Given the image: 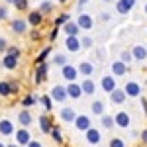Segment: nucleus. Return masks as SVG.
Listing matches in <instances>:
<instances>
[{"label": "nucleus", "instance_id": "obj_1", "mask_svg": "<svg viewBox=\"0 0 147 147\" xmlns=\"http://www.w3.org/2000/svg\"><path fill=\"white\" fill-rule=\"evenodd\" d=\"M69 96V92L65 86H61V84H57V86H53V90H51V98L57 102H63L65 98Z\"/></svg>", "mask_w": 147, "mask_h": 147}, {"label": "nucleus", "instance_id": "obj_2", "mask_svg": "<svg viewBox=\"0 0 147 147\" xmlns=\"http://www.w3.org/2000/svg\"><path fill=\"white\" fill-rule=\"evenodd\" d=\"M16 139H18V145H30V143H32L30 131H28L26 127H22V129L16 131Z\"/></svg>", "mask_w": 147, "mask_h": 147}, {"label": "nucleus", "instance_id": "obj_3", "mask_svg": "<svg viewBox=\"0 0 147 147\" xmlns=\"http://www.w3.org/2000/svg\"><path fill=\"white\" fill-rule=\"evenodd\" d=\"M75 125H77V129L88 131V129H90V120H88L86 116H77V120H75Z\"/></svg>", "mask_w": 147, "mask_h": 147}, {"label": "nucleus", "instance_id": "obj_4", "mask_svg": "<svg viewBox=\"0 0 147 147\" xmlns=\"http://www.w3.org/2000/svg\"><path fill=\"white\" fill-rule=\"evenodd\" d=\"M77 24H79V28H82V30H90L92 28V18L88 16V14H80Z\"/></svg>", "mask_w": 147, "mask_h": 147}, {"label": "nucleus", "instance_id": "obj_5", "mask_svg": "<svg viewBox=\"0 0 147 147\" xmlns=\"http://www.w3.org/2000/svg\"><path fill=\"white\" fill-rule=\"evenodd\" d=\"M134 4H136V0H120L116 8H118L120 14H127V12L131 10V6H134Z\"/></svg>", "mask_w": 147, "mask_h": 147}, {"label": "nucleus", "instance_id": "obj_6", "mask_svg": "<svg viewBox=\"0 0 147 147\" xmlns=\"http://www.w3.org/2000/svg\"><path fill=\"white\" fill-rule=\"evenodd\" d=\"M67 92L71 98H80V94H82V86L80 84H75V82H71L67 86Z\"/></svg>", "mask_w": 147, "mask_h": 147}, {"label": "nucleus", "instance_id": "obj_7", "mask_svg": "<svg viewBox=\"0 0 147 147\" xmlns=\"http://www.w3.org/2000/svg\"><path fill=\"white\" fill-rule=\"evenodd\" d=\"M114 120H116V124L120 125V127H129V116L125 112H118Z\"/></svg>", "mask_w": 147, "mask_h": 147}, {"label": "nucleus", "instance_id": "obj_8", "mask_svg": "<svg viewBox=\"0 0 147 147\" xmlns=\"http://www.w3.org/2000/svg\"><path fill=\"white\" fill-rule=\"evenodd\" d=\"M125 94H127V96H139V94H141L139 84H137V82H127V84H125Z\"/></svg>", "mask_w": 147, "mask_h": 147}, {"label": "nucleus", "instance_id": "obj_9", "mask_svg": "<svg viewBox=\"0 0 147 147\" xmlns=\"http://www.w3.org/2000/svg\"><path fill=\"white\" fill-rule=\"evenodd\" d=\"M65 45H67V49H69V51H79L82 43H80V39H79V37H67Z\"/></svg>", "mask_w": 147, "mask_h": 147}, {"label": "nucleus", "instance_id": "obj_10", "mask_svg": "<svg viewBox=\"0 0 147 147\" xmlns=\"http://www.w3.org/2000/svg\"><path fill=\"white\" fill-rule=\"evenodd\" d=\"M0 134H4V136L14 134V124H12L10 120H2L0 122Z\"/></svg>", "mask_w": 147, "mask_h": 147}, {"label": "nucleus", "instance_id": "obj_11", "mask_svg": "<svg viewBox=\"0 0 147 147\" xmlns=\"http://www.w3.org/2000/svg\"><path fill=\"white\" fill-rule=\"evenodd\" d=\"M65 32H67V35L69 37H77V34H79V24H75V22H69V24H65V28H63Z\"/></svg>", "mask_w": 147, "mask_h": 147}, {"label": "nucleus", "instance_id": "obj_12", "mask_svg": "<svg viewBox=\"0 0 147 147\" xmlns=\"http://www.w3.org/2000/svg\"><path fill=\"white\" fill-rule=\"evenodd\" d=\"M86 141L96 145V143L100 141V131H98V129H94V127H90V129L86 131Z\"/></svg>", "mask_w": 147, "mask_h": 147}, {"label": "nucleus", "instance_id": "obj_13", "mask_svg": "<svg viewBox=\"0 0 147 147\" xmlns=\"http://www.w3.org/2000/svg\"><path fill=\"white\" fill-rule=\"evenodd\" d=\"M102 88L106 92H110V94L116 90V82H114L112 77H104V79H102Z\"/></svg>", "mask_w": 147, "mask_h": 147}, {"label": "nucleus", "instance_id": "obj_14", "mask_svg": "<svg viewBox=\"0 0 147 147\" xmlns=\"http://www.w3.org/2000/svg\"><path fill=\"white\" fill-rule=\"evenodd\" d=\"M18 122L22 124V127H28V125L32 124V114L28 112V110H22L20 116H18Z\"/></svg>", "mask_w": 147, "mask_h": 147}, {"label": "nucleus", "instance_id": "obj_15", "mask_svg": "<svg viewBox=\"0 0 147 147\" xmlns=\"http://www.w3.org/2000/svg\"><path fill=\"white\" fill-rule=\"evenodd\" d=\"M131 55L136 57L137 61H145L147 51H145V47H143V45H136V47H134V51H131Z\"/></svg>", "mask_w": 147, "mask_h": 147}, {"label": "nucleus", "instance_id": "obj_16", "mask_svg": "<svg viewBox=\"0 0 147 147\" xmlns=\"http://www.w3.org/2000/svg\"><path fill=\"white\" fill-rule=\"evenodd\" d=\"M45 77H47V65L41 63V65H37V71H35V82H41Z\"/></svg>", "mask_w": 147, "mask_h": 147}, {"label": "nucleus", "instance_id": "obj_17", "mask_svg": "<svg viewBox=\"0 0 147 147\" xmlns=\"http://www.w3.org/2000/svg\"><path fill=\"white\" fill-rule=\"evenodd\" d=\"M110 96H112V102H114V104H122V102L125 100V96H127V94H125V90H118V88H116Z\"/></svg>", "mask_w": 147, "mask_h": 147}, {"label": "nucleus", "instance_id": "obj_18", "mask_svg": "<svg viewBox=\"0 0 147 147\" xmlns=\"http://www.w3.org/2000/svg\"><path fill=\"white\" fill-rule=\"evenodd\" d=\"M80 86H82V92H84V94H94V90H96V84H94V80H90V79H86Z\"/></svg>", "mask_w": 147, "mask_h": 147}, {"label": "nucleus", "instance_id": "obj_19", "mask_svg": "<svg viewBox=\"0 0 147 147\" xmlns=\"http://www.w3.org/2000/svg\"><path fill=\"white\" fill-rule=\"evenodd\" d=\"M125 71H127V67H125L124 61H116L112 65V73L114 75H125Z\"/></svg>", "mask_w": 147, "mask_h": 147}, {"label": "nucleus", "instance_id": "obj_20", "mask_svg": "<svg viewBox=\"0 0 147 147\" xmlns=\"http://www.w3.org/2000/svg\"><path fill=\"white\" fill-rule=\"evenodd\" d=\"M61 120H65V122H73V120H77L75 110H73V108H63V112H61Z\"/></svg>", "mask_w": 147, "mask_h": 147}, {"label": "nucleus", "instance_id": "obj_21", "mask_svg": "<svg viewBox=\"0 0 147 147\" xmlns=\"http://www.w3.org/2000/svg\"><path fill=\"white\" fill-rule=\"evenodd\" d=\"M63 77H65L67 80H75V77H77V69L71 67V65L63 67Z\"/></svg>", "mask_w": 147, "mask_h": 147}, {"label": "nucleus", "instance_id": "obj_22", "mask_svg": "<svg viewBox=\"0 0 147 147\" xmlns=\"http://www.w3.org/2000/svg\"><path fill=\"white\" fill-rule=\"evenodd\" d=\"M16 90V86H12L10 82H0V96H8Z\"/></svg>", "mask_w": 147, "mask_h": 147}, {"label": "nucleus", "instance_id": "obj_23", "mask_svg": "<svg viewBox=\"0 0 147 147\" xmlns=\"http://www.w3.org/2000/svg\"><path fill=\"white\" fill-rule=\"evenodd\" d=\"M39 127H41V131H43V134H49V131H53V127H51V122L47 120L45 116H41V118H39Z\"/></svg>", "mask_w": 147, "mask_h": 147}, {"label": "nucleus", "instance_id": "obj_24", "mask_svg": "<svg viewBox=\"0 0 147 147\" xmlns=\"http://www.w3.org/2000/svg\"><path fill=\"white\" fill-rule=\"evenodd\" d=\"M12 30H14L16 34H24V32H26V22H24V20H14V22H12Z\"/></svg>", "mask_w": 147, "mask_h": 147}, {"label": "nucleus", "instance_id": "obj_25", "mask_svg": "<svg viewBox=\"0 0 147 147\" xmlns=\"http://www.w3.org/2000/svg\"><path fill=\"white\" fill-rule=\"evenodd\" d=\"M18 57H12V55H6L4 57V67L6 69H16V65H18V61H16Z\"/></svg>", "mask_w": 147, "mask_h": 147}, {"label": "nucleus", "instance_id": "obj_26", "mask_svg": "<svg viewBox=\"0 0 147 147\" xmlns=\"http://www.w3.org/2000/svg\"><path fill=\"white\" fill-rule=\"evenodd\" d=\"M41 18H43V16H41V12H32V14H30V18H28V22L32 24V26H37V24L41 22Z\"/></svg>", "mask_w": 147, "mask_h": 147}, {"label": "nucleus", "instance_id": "obj_27", "mask_svg": "<svg viewBox=\"0 0 147 147\" xmlns=\"http://www.w3.org/2000/svg\"><path fill=\"white\" fill-rule=\"evenodd\" d=\"M79 71L84 75V77H88V75H92V65H90V63H80Z\"/></svg>", "mask_w": 147, "mask_h": 147}, {"label": "nucleus", "instance_id": "obj_28", "mask_svg": "<svg viewBox=\"0 0 147 147\" xmlns=\"http://www.w3.org/2000/svg\"><path fill=\"white\" fill-rule=\"evenodd\" d=\"M114 124H116V120H114L112 116H102V125H104V127H108V129H110Z\"/></svg>", "mask_w": 147, "mask_h": 147}, {"label": "nucleus", "instance_id": "obj_29", "mask_svg": "<svg viewBox=\"0 0 147 147\" xmlns=\"http://www.w3.org/2000/svg\"><path fill=\"white\" fill-rule=\"evenodd\" d=\"M53 61H55V65H63V67H67V55H61V53H59V55H55Z\"/></svg>", "mask_w": 147, "mask_h": 147}, {"label": "nucleus", "instance_id": "obj_30", "mask_svg": "<svg viewBox=\"0 0 147 147\" xmlns=\"http://www.w3.org/2000/svg\"><path fill=\"white\" fill-rule=\"evenodd\" d=\"M92 112H94V114H102V112H104V104H102L100 100H96L94 104H92Z\"/></svg>", "mask_w": 147, "mask_h": 147}, {"label": "nucleus", "instance_id": "obj_31", "mask_svg": "<svg viewBox=\"0 0 147 147\" xmlns=\"http://www.w3.org/2000/svg\"><path fill=\"white\" fill-rule=\"evenodd\" d=\"M49 51H51V47H45V49H43V51L39 53V57H37V65H41V63L45 61V57L49 55Z\"/></svg>", "mask_w": 147, "mask_h": 147}, {"label": "nucleus", "instance_id": "obj_32", "mask_svg": "<svg viewBox=\"0 0 147 147\" xmlns=\"http://www.w3.org/2000/svg\"><path fill=\"white\" fill-rule=\"evenodd\" d=\"M51 134H53V139H55L57 143H61V141H63V136H61V129H59V127H53V131H51Z\"/></svg>", "mask_w": 147, "mask_h": 147}, {"label": "nucleus", "instance_id": "obj_33", "mask_svg": "<svg viewBox=\"0 0 147 147\" xmlns=\"http://www.w3.org/2000/svg\"><path fill=\"white\" fill-rule=\"evenodd\" d=\"M110 147H125V145H124V139H120V137H114L112 141H110Z\"/></svg>", "mask_w": 147, "mask_h": 147}, {"label": "nucleus", "instance_id": "obj_34", "mask_svg": "<svg viewBox=\"0 0 147 147\" xmlns=\"http://www.w3.org/2000/svg\"><path fill=\"white\" fill-rule=\"evenodd\" d=\"M61 24H69V14H63L55 20V26H61Z\"/></svg>", "mask_w": 147, "mask_h": 147}, {"label": "nucleus", "instance_id": "obj_35", "mask_svg": "<svg viewBox=\"0 0 147 147\" xmlns=\"http://www.w3.org/2000/svg\"><path fill=\"white\" fill-rule=\"evenodd\" d=\"M41 104H43L45 110H51V98L49 96H41Z\"/></svg>", "mask_w": 147, "mask_h": 147}, {"label": "nucleus", "instance_id": "obj_36", "mask_svg": "<svg viewBox=\"0 0 147 147\" xmlns=\"http://www.w3.org/2000/svg\"><path fill=\"white\" fill-rule=\"evenodd\" d=\"M14 6H16L18 10H26V6H28V0H16V2H14Z\"/></svg>", "mask_w": 147, "mask_h": 147}, {"label": "nucleus", "instance_id": "obj_37", "mask_svg": "<svg viewBox=\"0 0 147 147\" xmlns=\"http://www.w3.org/2000/svg\"><path fill=\"white\" fill-rule=\"evenodd\" d=\"M34 102H35L34 96H26V98H24V106H32Z\"/></svg>", "mask_w": 147, "mask_h": 147}, {"label": "nucleus", "instance_id": "obj_38", "mask_svg": "<svg viewBox=\"0 0 147 147\" xmlns=\"http://www.w3.org/2000/svg\"><path fill=\"white\" fill-rule=\"evenodd\" d=\"M122 61H124V63H129V61H131V53L124 51V53H122Z\"/></svg>", "mask_w": 147, "mask_h": 147}, {"label": "nucleus", "instance_id": "obj_39", "mask_svg": "<svg viewBox=\"0 0 147 147\" xmlns=\"http://www.w3.org/2000/svg\"><path fill=\"white\" fill-rule=\"evenodd\" d=\"M80 43H82L84 47H90L92 45V39H90V37H84V39H80Z\"/></svg>", "mask_w": 147, "mask_h": 147}, {"label": "nucleus", "instance_id": "obj_40", "mask_svg": "<svg viewBox=\"0 0 147 147\" xmlns=\"http://www.w3.org/2000/svg\"><path fill=\"white\" fill-rule=\"evenodd\" d=\"M18 53H20V51H18L16 47H10V49H8V55H12V57H18Z\"/></svg>", "mask_w": 147, "mask_h": 147}, {"label": "nucleus", "instance_id": "obj_41", "mask_svg": "<svg viewBox=\"0 0 147 147\" xmlns=\"http://www.w3.org/2000/svg\"><path fill=\"white\" fill-rule=\"evenodd\" d=\"M51 10V4H49V2H43V4H41V12H49Z\"/></svg>", "mask_w": 147, "mask_h": 147}, {"label": "nucleus", "instance_id": "obj_42", "mask_svg": "<svg viewBox=\"0 0 147 147\" xmlns=\"http://www.w3.org/2000/svg\"><path fill=\"white\" fill-rule=\"evenodd\" d=\"M4 49H6V41L0 37V51H4Z\"/></svg>", "mask_w": 147, "mask_h": 147}, {"label": "nucleus", "instance_id": "obj_43", "mask_svg": "<svg viewBox=\"0 0 147 147\" xmlns=\"http://www.w3.org/2000/svg\"><path fill=\"white\" fill-rule=\"evenodd\" d=\"M28 147H41V143H39V141H32Z\"/></svg>", "mask_w": 147, "mask_h": 147}, {"label": "nucleus", "instance_id": "obj_44", "mask_svg": "<svg viewBox=\"0 0 147 147\" xmlns=\"http://www.w3.org/2000/svg\"><path fill=\"white\" fill-rule=\"evenodd\" d=\"M4 18H6V10H4V8H0V20H4Z\"/></svg>", "mask_w": 147, "mask_h": 147}, {"label": "nucleus", "instance_id": "obj_45", "mask_svg": "<svg viewBox=\"0 0 147 147\" xmlns=\"http://www.w3.org/2000/svg\"><path fill=\"white\" fill-rule=\"evenodd\" d=\"M141 139H143V141H145V143H147V129H145V131H143V136H141Z\"/></svg>", "mask_w": 147, "mask_h": 147}, {"label": "nucleus", "instance_id": "obj_46", "mask_svg": "<svg viewBox=\"0 0 147 147\" xmlns=\"http://www.w3.org/2000/svg\"><path fill=\"white\" fill-rule=\"evenodd\" d=\"M79 2H80V4H86V2H88V0H79Z\"/></svg>", "mask_w": 147, "mask_h": 147}, {"label": "nucleus", "instance_id": "obj_47", "mask_svg": "<svg viewBox=\"0 0 147 147\" xmlns=\"http://www.w3.org/2000/svg\"><path fill=\"white\" fill-rule=\"evenodd\" d=\"M6 2H12V4H14V2H16V0H6Z\"/></svg>", "mask_w": 147, "mask_h": 147}, {"label": "nucleus", "instance_id": "obj_48", "mask_svg": "<svg viewBox=\"0 0 147 147\" xmlns=\"http://www.w3.org/2000/svg\"><path fill=\"white\" fill-rule=\"evenodd\" d=\"M8 147H18V145H8Z\"/></svg>", "mask_w": 147, "mask_h": 147}, {"label": "nucleus", "instance_id": "obj_49", "mask_svg": "<svg viewBox=\"0 0 147 147\" xmlns=\"http://www.w3.org/2000/svg\"><path fill=\"white\" fill-rule=\"evenodd\" d=\"M104 2H112V0H104Z\"/></svg>", "mask_w": 147, "mask_h": 147}, {"label": "nucleus", "instance_id": "obj_50", "mask_svg": "<svg viewBox=\"0 0 147 147\" xmlns=\"http://www.w3.org/2000/svg\"><path fill=\"white\" fill-rule=\"evenodd\" d=\"M59 2H67V0H59Z\"/></svg>", "mask_w": 147, "mask_h": 147}, {"label": "nucleus", "instance_id": "obj_51", "mask_svg": "<svg viewBox=\"0 0 147 147\" xmlns=\"http://www.w3.org/2000/svg\"><path fill=\"white\" fill-rule=\"evenodd\" d=\"M145 14H147V6H145Z\"/></svg>", "mask_w": 147, "mask_h": 147}, {"label": "nucleus", "instance_id": "obj_52", "mask_svg": "<svg viewBox=\"0 0 147 147\" xmlns=\"http://www.w3.org/2000/svg\"><path fill=\"white\" fill-rule=\"evenodd\" d=\"M0 147H4V145H2V143H0Z\"/></svg>", "mask_w": 147, "mask_h": 147}]
</instances>
